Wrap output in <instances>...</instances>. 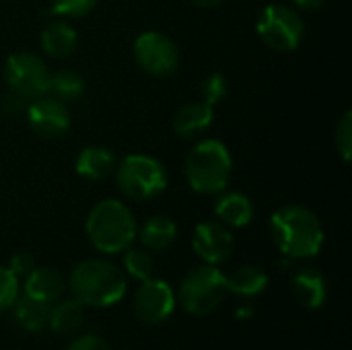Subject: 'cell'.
<instances>
[{
    "mask_svg": "<svg viewBox=\"0 0 352 350\" xmlns=\"http://www.w3.org/2000/svg\"><path fill=\"white\" fill-rule=\"evenodd\" d=\"M124 270L132 278H136V281L142 283V281L153 278V274H155V262H153V258H151L148 252L130 245L126 250V254H124Z\"/></svg>",
    "mask_w": 352,
    "mask_h": 350,
    "instance_id": "cb8c5ba5",
    "label": "cell"
},
{
    "mask_svg": "<svg viewBox=\"0 0 352 350\" xmlns=\"http://www.w3.org/2000/svg\"><path fill=\"white\" fill-rule=\"evenodd\" d=\"M297 8H301V10H307V12H314V10H318V8H322V4L326 2V0H291Z\"/></svg>",
    "mask_w": 352,
    "mask_h": 350,
    "instance_id": "1f68e13d",
    "label": "cell"
},
{
    "mask_svg": "<svg viewBox=\"0 0 352 350\" xmlns=\"http://www.w3.org/2000/svg\"><path fill=\"white\" fill-rule=\"evenodd\" d=\"M212 120H214V107L200 99V101L182 105L177 113L173 116L171 128L179 138L194 140L212 126Z\"/></svg>",
    "mask_w": 352,
    "mask_h": 350,
    "instance_id": "4fadbf2b",
    "label": "cell"
},
{
    "mask_svg": "<svg viewBox=\"0 0 352 350\" xmlns=\"http://www.w3.org/2000/svg\"><path fill=\"white\" fill-rule=\"evenodd\" d=\"M336 151L344 163H349L352 157V111H344L340 122L336 124V134H334Z\"/></svg>",
    "mask_w": 352,
    "mask_h": 350,
    "instance_id": "4316f807",
    "label": "cell"
},
{
    "mask_svg": "<svg viewBox=\"0 0 352 350\" xmlns=\"http://www.w3.org/2000/svg\"><path fill=\"white\" fill-rule=\"evenodd\" d=\"M47 95L56 97L58 101H62L66 105L72 101H78L85 95V78L72 68H60V70L52 72V76H50Z\"/></svg>",
    "mask_w": 352,
    "mask_h": 350,
    "instance_id": "603a6c76",
    "label": "cell"
},
{
    "mask_svg": "<svg viewBox=\"0 0 352 350\" xmlns=\"http://www.w3.org/2000/svg\"><path fill=\"white\" fill-rule=\"evenodd\" d=\"M227 283L225 274L210 264L198 266L190 270L177 291V301L186 309V314L202 318L212 314L227 297Z\"/></svg>",
    "mask_w": 352,
    "mask_h": 350,
    "instance_id": "8992f818",
    "label": "cell"
},
{
    "mask_svg": "<svg viewBox=\"0 0 352 350\" xmlns=\"http://www.w3.org/2000/svg\"><path fill=\"white\" fill-rule=\"evenodd\" d=\"M233 159L229 149L214 138L198 142L186 157L184 173L190 188L204 196L221 194L231 179Z\"/></svg>",
    "mask_w": 352,
    "mask_h": 350,
    "instance_id": "277c9868",
    "label": "cell"
},
{
    "mask_svg": "<svg viewBox=\"0 0 352 350\" xmlns=\"http://www.w3.org/2000/svg\"><path fill=\"white\" fill-rule=\"evenodd\" d=\"M120 192L136 202H146L161 196L167 188L165 165L148 155H128L116 167Z\"/></svg>",
    "mask_w": 352,
    "mask_h": 350,
    "instance_id": "5b68a950",
    "label": "cell"
},
{
    "mask_svg": "<svg viewBox=\"0 0 352 350\" xmlns=\"http://www.w3.org/2000/svg\"><path fill=\"white\" fill-rule=\"evenodd\" d=\"M175 309V293L161 278L142 281L140 289L134 295V314L146 326L163 324L171 318Z\"/></svg>",
    "mask_w": 352,
    "mask_h": 350,
    "instance_id": "30bf717a",
    "label": "cell"
},
{
    "mask_svg": "<svg viewBox=\"0 0 352 350\" xmlns=\"http://www.w3.org/2000/svg\"><path fill=\"white\" fill-rule=\"evenodd\" d=\"M68 287L72 299L85 307H109L126 295L128 283L116 264L101 258H91L74 266Z\"/></svg>",
    "mask_w": 352,
    "mask_h": 350,
    "instance_id": "7a4b0ae2",
    "label": "cell"
},
{
    "mask_svg": "<svg viewBox=\"0 0 352 350\" xmlns=\"http://www.w3.org/2000/svg\"><path fill=\"white\" fill-rule=\"evenodd\" d=\"M74 169L87 182H101L116 169V157L105 146H85L74 161Z\"/></svg>",
    "mask_w": 352,
    "mask_h": 350,
    "instance_id": "e0dca14e",
    "label": "cell"
},
{
    "mask_svg": "<svg viewBox=\"0 0 352 350\" xmlns=\"http://www.w3.org/2000/svg\"><path fill=\"white\" fill-rule=\"evenodd\" d=\"M227 291L239 297H258L264 293L268 285V276L262 268L245 264L235 268L229 276H225Z\"/></svg>",
    "mask_w": 352,
    "mask_h": 350,
    "instance_id": "44dd1931",
    "label": "cell"
},
{
    "mask_svg": "<svg viewBox=\"0 0 352 350\" xmlns=\"http://www.w3.org/2000/svg\"><path fill=\"white\" fill-rule=\"evenodd\" d=\"M256 31L264 45L274 52H293L299 47L305 25L301 14L287 4H270L266 6L256 23Z\"/></svg>",
    "mask_w": 352,
    "mask_h": 350,
    "instance_id": "52a82bcc",
    "label": "cell"
},
{
    "mask_svg": "<svg viewBox=\"0 0 352 350\" xmlns=\"http://www.w3.org/2000/svg\"><path fill=\"white\" fill-rule=\"evenodd\" d=\"M214 215L225 227H245L254 219V204L241 192L221 194L214 200Z\"/></svg>",
    "mask_w": 352,
    "mask_h": 350,
    "instance_id": "ac0fdd59",
    "label": "cell"
},
{
    "mask_svg": "<svg viewBox=\"0 0 352 350\" xmlns=\"http://www.w3.org/2000/svg\"><path fill=\"white\" fill-rule=\"evenodd\" d=\"M29 128L41 138H60L70 128V109L52 95H41L27 105Z\"/></svg>",
    "mask_w": 352,
    "mask_h": 350,
    "instance_id": "8fae6325",
    "label": "cell"
},
{
    "mask_svg": "<svg viewBox=\"0 0 352 350\" xmlns=\"http://www.w3.org/2000/svg\"><path fill=\"white\" fill-rule=\"evenodd\" d=\"M136 235L140 237V243L146 250L165 252L177 239V225L165 215H155V217L144 221V225L140 227V231Z\"/></svg>",
    "mask_w": 352,
    "mask_h": 350,
    "instance_id": "d6986e66",
    "label": "cell"
},
{
    "mask_svg": "<svg viewBox=\"0 0 352 350\" xmlns=\"http://www.w3.org/2000/svg\"><path fill=\"white\" fill-rule=\"evenodd\" d=\"M12 318L14 322L27 330V332H43L50 324V311H52V305L43 303V301H37L29 295H19L16 301L12 303Z\"/></svg>",
    "mask_w": 352,
    "mask_h": 350,
    "instance_id": "ffe728a7",
    "label": "cell"
},
{
    "mask_svg": "<svg viewBox=\"0 0 352 350\" xmlns=\"http://www.w3.org/2000/svg\"><path fill=\"white\" fill-rule=\"evenodd\" d=\"M270 233L276 248L293 260L314 258L324 245L322 221L314 210L299 204L278 208L270 219Z\"/></svg>",
    "mask_w": 352,
    "mask_h": 350,
    "instance_id": "6da1fadb",
    "label": "cell"
},
{
    "mask_svg": "<svg viewBox=\"0 0 352 350\" xmlns=\"http://www.w3.org/2000/svg\"><path fill=\"white\" fill-rule=\"evenodd\" d=\"M66 291V283L62 278V274L54 268H33V272L29 276H25V287L23 293L43 301L47 305H54L62 299Z\"/></svg>",
    "mask_w": 352,
    "mask_h": 350,
    "instance_id": "2e32d148",
    "label": "cell"
},
{
    "mask_svg": "<svg viewBox=\"0 0 352 350\" xmlns=\"http://www.w3.org/2000/svg\"><path fill=\"white\" fill-rule=\"evenodd\" d=\"M39 43H41V50L50 58L66 60L76 52L78 35H76V29L68 21L56 19L43 27V31L39 35Z\"/></svg>",
    "mask_w": 352,
    "mask_h": 350,
    "instance_id": "5bb4252c",
    "label": "cell"
},
{
    "mask_svg": "<svg viewBox=\"0 0 352 350\" xmlns=\"http://www.w3.org/2000/svg\"><path fill=\"white\" fill-rule=\"evenodd\" d=\"M2 111H4L6 116H16L19 111H25V101L10 93L8 97L2 99Z\"/></svg>",
    "mask_w": 352,
    "mask_h": 350,
    "instance_id": "4dcf8cb0",
    "label": "cell"
},
{
    "mask_svg": "<svg viewBox=\"0 0 352 350\" xmlns=\"http://www.w3.org/2000/svg\"><path fill=\"white\" fill-rule=\"evenodd\" d=\"M85 231L101 254H122L134 243L138 227L132 210L122 200L107 198L89 210Z\"/></svg>",
    "mask_w": 352,
    "mask_h": 350,
    "instance_id": "3957f363",
    "label": "cell"
},
{
    "mask_svg": "<svg viewBox=\"0 0 352 350\" xmlns=\"http://www.w3.org/2000/svg\"><path fill=\"white\" fill-rule=\"evenodd\" d=\"M66 350H111L109 344L101 338V336H95V334H85V336H78L74 338Z\"/></svg>",
    "mask_w": 352,
    "mask_h": 350,
    "instance_id": "f546056e",
    "label": "cell"
},
{
    "mask_svg": "<svg viewBox=\"0 0 352 350\" xmlns=\"http://www.w3.org/2000/svg\"><path fill=\"white\" fill-rule=\"evenodd\" d=\"M227 78L219 72H212L208 74L202 83H200V95H202V101L208 103V105H217L221 103L225 97H227Z\"/></svg>",
    "mask_w": 352,
    "mask_h": 350,
    "instance_id": "484cf974",
    "label": "cell"
},
{
    "mask_svg": "<svg viewBox=\"0 0 352 350\" xmlns=\"http://www.w3.org/2000/svg\"><path fill=\"white\" fill-rule=\"evenodd\" d=\"M54 14L64 19H80L87 17L99 0H47Z\"/></svg>",
    "mask_w": 352,
    "mask_h": 350,
    "instance_id": "d4e9b609",
    "label": "cell"
},
{
    "mask_svg": "<svg viewBox=\"0 0 352 350\" xmlns=\"http://www.w3.org/2000/svg\"><path fill=\"white\" fill-rule=\"evenodd\" d=\"M190 2L200 6V8H212V6H219L223 0H190Z\"/></svg>",
    "mask_w": 352,
    "mask_h": 350,
    "instance_id": "d6a6232c",
    "label": "cell"
},
{
    "mask_svg": "<svg viewBox=\"0 0 352 350\" xmlns=\"http://www.w3.org/2000/svg\"><path fill=\"white\" fill-rule=\"evenodd\" d=\"M52 70L47 64L31 52H16L6 58L4 64V80L8 91L23 99L25 103L47 95Z\"/></svg>",
    "mask_w": 352,
    "mask_h": 350,
    "instance_id": "ba28073f",
    "label": "cell"
},
{
    "mask_svg": "<svg viewBox=\"0 0 352 350\" xmlns=\"http://www.w3.org/2000/svg\"><path fill=\"white\" fill-rule=\"evenodd\" d=\"M192 248L204 264L219 266L233 256L235 237L229 231V227H225L223 223L206 221L194 229Z\"/></svg>",
    "mask_w": 352,
    "mask_h": 350,
    "instance_id": "7c38bea8",
    "label": "cell"
},
{
    "mask_svg": "<svg viewBox=\"0 0 352 350\" xmlns=\"http://www.w3.org/2000/svg\"><path fill=\"white\" fill-rule=\"evenodd\" d=\"M291 289L295 299L307 309H320L328 297V285L320 270L301 268L291 278Z\"/></svg>",
    "mask_w": 352,
    "mask_h": 350,
    "instance_id": "9a60e30c",
    "label": "cell"
},
{
    "mask_svg": "<svg viewBox=\"0 0 352 350\" xmlns=\"http://www.w3.org/2000/svg\"><path fill=\"white\" fill-rule=\"evenodd\" d=\"M35 268V260L29 252H16L10 262H8V270L16 276V278H25L33 272Z\"/></svg>",
    "mask_w": 352,
    "mask_h": 350,
    "instance_id": "f1b7e54d",
    "label": "cell"
},
{
    "mask_svg": "<svg viewBox=\"0 0 352 350\" xmlns=\"http://www.w3.org/2000/svg\"><path fill=\"white\" fill-rule=\"evenodd\" d=\"M82 322H85V305L78 303L76 299H66L52 305L47 328L54 330L56 334L68 336L78 332Z\"/></svg>",
    "mask_w": 352,
    "mask_h": 350,
    "instance_id": "7402d4cb",
    "label": "cell"
},
{
    "mask_svg": "<svg viewBox=\"0 0 352 350\" xmlns=\"http://www.w3.org/2000/svg\"><path fill=\"white\" fill-rule=\"evenodd\" d=\"M136 64L155 78H167L177 72L182 56L171 37L161 31H144L134 41Z\"/></svg>",
    "mask_w": 352,
    "mask_h": 350,
    "instance_id": "9c48e42d",
    "label": "cell"
},
{
    "mask_svg": "<svg viewBox=\"0 0 352 350\" xmlns=\"http://www.w3.org/2000/svg\"><path fill=\"white\" fill-rule=\"evenodd\" d=\"M16 297H19V278L6 266H0V314L10 309Z\"/></svg>",
    "mask_w": 352,
    "mask_h": 350,
    "instance_id": "83f0119b",
    "label": "cell"
}]
</instances>
